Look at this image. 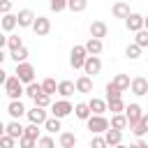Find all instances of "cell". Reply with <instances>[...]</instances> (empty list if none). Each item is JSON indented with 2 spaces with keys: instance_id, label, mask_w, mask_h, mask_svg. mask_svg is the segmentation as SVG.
Here are the masks:
<instances>
[{
  "instance_id": "3",
  "label": "cell",
  "mask_w": 148,
  "mask_h": 148,
  "mask_svg": "<svg viewBox=\"0 0 148 148\" xmlns=\"http://www.w3.org/2000/svg\"><path fill=\"white\" fill-rule=\"evenodd\" d=\"M90 53H88V49H86V44H74L72 46V51H69V65L74 67V69H83V65H86V58H88Z\"/></svg>"
},
{
  "instance_id": "9",
  "label": "cell",
  "mask_w": 148,
  "mask_h": 148,
  "mask_svg": "<svg viewBox=\"0 0 148 148\" xmlns=\"http://www.w3.org/2000/svg\"><path fill=\"white\" fill-rule=\"evenodd\" d=\"M130 90H132L136 97L148 95V79H143V76H134L132 83H130Z\"/></svg>"
},
{
  "instance_id": "38",
  "label": "cell",
  "mask_w": 148,
  "mask_h": 148,
  "mask_svg": "<svg viewBox=\"0 0 148 148\" xmlns=\"http://www.w3.org/2000/svg\"><path fill=\"white\" fill-rule=\"evenodd\" d=\"M134 35H136V37H134V42H136L139 46H143V49H146V46H148V28H141V30H139V32H134Z\"/></svg>"
},
{
  "instance_id": "46",
  "label": "cell",
  "mask_w": 148,
  "mask_h": 148,
  "mask_svg": "<svg viewBox=\"0 0 148 148\" xmlns=\"http://www.w3.org/2000/svg\"><path fill=\"white\" fill-rule=\"evenodd\" d=\"M134 146H139V148H148V143L141 139V136H136V141H134Z\"/></svg>"
},
{
  "instance_id": "18",
  "label": "cell",
  "mask_w": 148,
  "mask_h": 148,
  "mask_svg": "<svg viewBox=\"0 0 148 148\" xmlns=\"http://www.w3.org/2000/svg\"><path fill=\"white\" fill-rule=\"evenodd\" d=\"M88 30H90V37H99V39H102V37H106V32H109V25H106L104 21H92Z\"/></svg>"
},
{
  "instance_id": "36",
  "label": "cell",
  "mask_w": 148,
  "mask_h": 148,
  "mask_svg": "<svg viewBox=\"0 0 148 148\" xmlns=\"http://www.w3.org/2000/svg\"><path fill=\"white\" fill-rule=\"evenodd\" d=\"M21 46H23V39H21L18 35H7V49H9V51L21 49Z\"/></svg>"
},
{
  "instance_id": "42",
  "label": "cell",
  "mask_w": 148,
  "mask_h": 148,
  "mask_svg": "<svg viewBox=\"0 0 148 148\" xmlns=\"http://www.w3.org/2000/svg\"><path fill=\"white\" fill-rule=\"evenodd\" d=\"M18 146H21V148H35V146H37V139H30V136L23 134V136L18 139Z\"/></svg>"
},
{
  "instance_id": "10",
  "label": "cell",
  "mask_w": 148,
  "mask_h": 148,
  "mask_svg": "<svg viewBox=\"0 0 148 148\" xmlns=\"http://www.w3.org/2000/svg\"><path fill=\"white\" fill-rule=\"evenodd\" d=\"M83 72L90 74V76L99 74V72H102V60H99V56H88V58H86V65H83Z\"/></svg>"
},
{
  "instance_id": "22",
  "label": "cell",
  "mask_w": 148,
  "mask_h": 148,
  "mask_svg": "<svg viewBox=\"0 0 148 148\" xmlns=\"http://www.w3.org/2000/svg\"><path fill=\"white\" fill-rule=\"evenodd\" d=\"M76 92V81H60L58 83V95L60 97H69Z\"/></svg>"
},
{
  "instance_id": "26",
  "label": "cell",
  "mask_w": 148,
  "mask_h": 148,
  "mask_svg": "<svg viewBox=\"0 0 148 148\" xmlns=\"http://www.w3.org/2000/svg\"><path fill=\"white\" fill-rule=\"evenodd\" d=\"M60 120L62 118H58V116H51V118H46V123H44V130L49 132V134H56V132H60L62 127H60Z\"/></svg>"
},
{
  "instance_id": "48",
  "label": "cell",
  "mask_w": 148,
  "mask_h": 148,
  "mask_svg": "<svg viewBox=\"0 0 148 148\" xmlns=\"http://www.w3.org/2000/svg\"><path fill=\"white\" fill-rule=\"evenodd\" d=\"M146 28H148V16H146Z\"/></svg>"
},
{
  "instance_id": "44",
  "label": "cell",
  "mask_w": 148,
  "mask_h": 148,
  "mask_svg": "<svg viewBox=\"0 0 148 148\" xmlns=\"http://www.w3.org/2000/svg\"><path fill=\"white\" fill-rule=\"evenodd\" d=\"M104 146H106V139L95 134V136H92V141H90V148H104Z\"/></svg>"
},
{
  "instance_id": "23",
  "label": "cell",
  "mask_w": 148,
  "mask_h": 148,
  "mask_svg": "<svg viewBox=\"0 0 148 148\" xmlns=\"http://www.w3.org/2000/svg\"><path fill=\"white\" fill-rule=\"evenodd\" d=\"M58 143H60V148H74L76 146V134L74 132H60Z\"/></svg>"
},
{
  "instance_id": "25",
  "label": "cell",
  "mask_w": 148,
  "mask_h": 148,
  "mask_svg": "<svg viewBox=\"0 0 148 148\" xmlns=\"http://www.w3.org/2000/svg\"><path fill=\"white\" fill-rule=\"evenodd\" d=\"M111 127H118V130L130 127V120H127L125 111H123V113H113V116H111Z\"/></svg>"
},
{
  "instance_id": "41",
  "label": "cell",
  "mask_w": 148,
  "mask_h": 148,
  "mask_svg": "<svg viewBox=\"0 0 148 148\" xmlns=\"http://www.w3.org/2000/svg\"><path fill=\"white\" fill-rule=\"evenodd\" d=\"M49 7H51V12H62V9H67V0H49Z\"/></svg>"
},
{
  "instance_id": "2",
  "label": "cell",
  "mask_w": 148,
  "mask_h": 148,
  "mask_svg": "<svg viewBox=\"0 0 148 148\" xmlns=\"http://www.w3.org/2000/svg\"><path fill=\"white\" fill-rule=\"evenodd\" d=\"M86 125H88L90 134H104V132L111 127V120H109L104 113H92V116L86 120Z\"/></svg>"
},
{
  "instance_id": "35",
  "label": "cell",
  "mask_w": 148,
  "mask_h": 148,
  "mask_svg": "<svg viewBox=\"0 0 148 148\" xmlns=\"http://www.w3.org/2000/svg\"><path fill=\"white\" fill-rule=\"evenodd\" d=\"M32 102H35L37 106H44V109H51V104H53V102H51V95H49V92H42V95H37V97H35Z\"/></svg>"
},
{
  "instance_id": "8",
  "label": "cell",
  "mask_w": 148,
  "mask_h": 148,
  "mask_svg": "<svg viewBox=\"0 0 148 148\" xmlns=\"http://www.w3.org/2000/svg\"><path fill=\"white\" fill-rule=\"evenodd\" d=\"M32 30H35L37 37H46V35L51 32V21H49L46 16H37L35 23H32Z\"/></svg>"
},
{
  "instance_id": "24",
  "label": "cell",
  "mask_w": 148,
  "mask_h": 148,
  "mask_svg": "<svg viewBox=\"0 0 148 148\" xmlns=\"http://www.w3.org/2000/svg\"><path fill=\"white\" fill-rule=\"evenodd\" d=\"M90 109H92V113H106L109 111V102L106 99H99V97H92L90 102Z\"/></svg>"
},
{
  "instance_id": "32",
  "label": "cell",
  "mask_w": 148,
  "mask_h": 148,
  "mask_svg": "<svg viewBox=\"0 0 148 148\" xmlns=\"http://www.w3.org/2000/svg\"><path fill=\"white\" fill-rule=\"evenodd\" d=\"M118 97H123V90L111 81V83H106V102L109 99H118Z\"/></svg>"
},
{
  "instance_id": "34",
  "label": "cell",
  "mask_w": 148,
  "mask_h": 148,
  "mask_svg": "<svg viewBox=\"0 0 148 148\" xmlns=\"http://www.w3.org/2000/svg\"><path fill=\"white\" fill-rule=\"evenodd\" d=\"M130 132H132L134 136H143V134H148V130H146V125H143V120H136V123H130Z\"/></svg>"
},
{
  "instance_id": "47",
  "label": "cell",
  "mask_w": 148,
  "mask_h": 148,
  "mask_svg": "<svg viewBox=\"0 0 148 148\" xmlns=\"http://www.w3.org/2000/svg\"><path fill=\"white\" fill-rule=\"evenodd\" d=\"M141 120H143V125H146V130H148V113H143V118H141Z\"/></svg>"
},
{
  "instance_id": "7",
  "label": "cell",
  "mask_w": 148,
  "mask_h": 148,
  "mask_svg": "<svg viewBox=\"0 0 148 148\" xmlns=\"http://www.w3.org/2000/svg\"><path fill=\"white\" fill-rule=\"evenodd\" d=\"M25 116H28V120H30V123H37V125H44V123H46V118H49L46 109H44V106H37V104H35L32 109H28V113H25Z\"/></svg>"
},
{
  "instance_id": "5",
  "label": "cell",
  "mask_w": 148,
  "mask_h": 148,
  "mask_svg": "<svg viewBox=\"0 0 148 148\" xmlns=\"http://www.w3.org/2000/svg\"><path fill=\"white\" fill-rule=\"evenodd\" d=\"M72 111H74V106H72V102H69L67 97H62V99H58V102H53V104H51V116L65 118V116H69Z\"/></svg>"
},
{
  "instance_id": "21",
  "label": "cell",
  "mask_w": 148,
  "mask_h": 148,
  "mask_svg": "<svg viewBox=\"0 0 148 148\" xmlns=\"http://www.w3.org/2000/svg\"><path fill=\"white\" fill-rule=\"evenodd\" d=\"M86 49H88V53H90V56H99V53H102V49H104V44H102V39H99V37H88Z\"/></svg>"
},
{
  "instance_id": "30",
  "label": "cell",
  "mask_w": 148,
  "mask_h": 148,
  "mask_svg": "<svg viewBox=\"0 0 148 148\" xmlns=\"http://www.w3.org/2000/svg\"><path fill=\"white\" fill-rule=\"evenodd\" d=\"M141 51H143V46H139L136 42H132V44H127V49H125V56H127L130 60H136V58L141 56Z\"/></svg>"
},
{
  "instance_id": "16",
  "label": "cell",
  "mask_w": 148,
  "mask_h": 148,
  "mask_svg": "<svg viewBox=\"0 0 148 148\" xmlns=\"http://www.w3.org/2000/svg\"><path fill=\"white\" fill-rule=\"evenodd\" d=\"M125 116H127V120H130V123H136V120H141V118H143V109H141L136 102H132V104H127V106H125Z\"/></svg>"
},
{
  "instance_id": "14",
  "label": "cell",
  "mask_w": 148,
  "mask_h": 148,
  "mask_svg": "<svg viewBox=\"0 0 148 148\" xmlns=\"http://www.w3.org/2000/svg\"><path fill=\"white\" fill-rule=\"evenodd\" d=\"M104 139H106V146H120V143H123V130L109 127V130L104 132Z\"/></svg>"
},
{
  "instance_id": "28",
  "label": "cell",
  "mask_w": 148,
  "mask_h": 148,
  "mask_svg": "<svg viewBox=\"0 0 148 148\" xmlns=\"http://www.w3.org/2000/svg\"><path fill=\"white\" fill-rule=\"evenodd\" d=\"M42 92H44V86H42V83H37V81H32V83H28V86H25V95H28L30 99H35V97H37V95H42Z\"/></svg>"
},
{
  "instance_id": "15",
  "label": "cell",
  "mask_w": 148,
  "mask_h": 148,
  "mask_svg": "<svg viewBox=\"0 0 148 148\" xmlns=\"http://www.w3.org/2000/svg\"><path fill=\"white\" fill-rule=\"evenodd\" d=\"M16 16H18V28H32V23H35V18H37L32 9H21Z\"/></svg>"
},
{
  "instance_id": "13",
  "label": "cell",
  "mask_w": 148,
  "mask_h": 148,
  "mask_svg": "<svg viewBox=\"0 0 148 148\" xmlns=\"http://www.w3.org/2000/svg\"><path fill=\"white\" fill-rule=\"evenodd\" d=\"M76 92H83V95L92 92V76H90V74L83 72V74L76 79Z\"/></svg>"
},
{
  "instance_id": "4",
  "label": "cell",
  "mask_w": 148,
  "mask_h": 148,
  "mask_svg": "<svg viewBox=\"0 0 148 148\" xmlns=\"http://www.w3.org/2000/svg\"><path fill=\"white\" fill-rule=\"evenodd\" d=\"M14 74H16V76H18V79H21L25 86L35 81V67H32L28 60H23V62H16V72H14Z\"/></svg>"
},
{
  "instance_id": "33",
  "label": "cell",
  "mask_w": 148,
  "mask_h": 148,
  "mask_svg": "<svg viewBox=\"0 0 148 148\" xmlns=\"http://www.w3.org/2000/svg\"><path fill=\"white\" fill-rule=\"evenodd\" d=\"M125 102H123V97H118V99H109V111L111 113H123L125 111Z\"/></svg>"
},
{
  "instance_id": "39",
  "label": "cell",
  "mask_w": 148,
  "mask_h": 148,
  "mask_svg": "<svg viewBox=\"0 0 148 148\" xmlns=\"http://www.w3.org/2000/svg\"><path fill=\"white\" fill-rule=\"evenodd\" d=\"M42 86H44V92H49V95H56V92H58V83H56V79H44Z\"/></svg>"
},
{
  "instance_id": "40",
  "label": "cell",
  "mask_w": 148,
  "mask_h": 148,
  "mask_svg": "<svg viewBox=\"0 0 148 148\" xmlns=\"http://www.w3.org/2000/svg\"><path fill=\"white\" fill-rule=\"evenodd\" d=\"M39 132H42V130H39L37 123H30V125L25 127V136H30V139H39Z\"/></svg>"
},
{
  "instance_id": "27",
  "label": "cell",
  "mask_w": 148,
  "mask_h": 148,
  "mask_svg": "<svg viewBox=\"0 0 148 148\" xmlns=\"http://www.w3.org/2000/svg\"><path fill=\"white\" fill-rule=\"evenodd\" d=\"M28 56H30V51H28L25 46H21V49H14V51H9V58H12L14 62H23V60H28Z\"/></svg>"
},
{
  "instance_id": "19",
  "label": "cell",
  "mask_w": 148,
  "mask_h": 148,
  "mask_svg": "<svg viewBox=\"0 0 148 148\" xmlns=\"http://www.w3.org/2000/svg\"><path fill=\"white\" fill-rule=\"evenodd\" d=\"M74 116H76L79 120H88V118L92 116L90 104H88V102H79V104H74Z\"/></svg>"
},
{
  "instance_id": "6",
  "label": "cell",
  "mask_w": 148,
  "mask_h": 148,
  "mask_svg": "<svg viewBox=\"0 0 148 148\" xmlns=\"http://www.w3.org/2000/svg\"><path fill=\"white\" fill-rule=\"evenodd\" d=\"M125 25H127V30H130V32H139L141 28H146V16H141V14L132 12V14L125 18Z\"/></svg>"
},
{
  "instance_id": "29",
  "label": "cell",
  "mask_w": 148,
  "mask_h": 148,
  "mask_svg": "<svg viewBox=\"0 0 148 148\" xmlns=\"http://www.w3.org/2000/svg\"><path fill=\"white\" fill-rule=\"evenodd\" d=\"M86 7H88V0H67V9L74 12V14L86 12Z\"/></svg>"
},
{
  "instance_id": "17",
  "label": "cell",
  "mask_w": 148,
  "mask_h": 148,
  "mask_svg": "<svg viewBox=\"0 0 148 148\" xmlns=\"http://www.w3.org/2000/svg\"><path fill=\"white\" fill-rule=\"evenodd\" d=\"M111 14H113L116 18H127L132 12H130V5H127V2L118 0V2H113V7H111Z\"/></svg>"
},
{
  "instance_id": "1",
  "label": "cell",
  "mask_w": 148,
  "mask_h": 148,
  "mask_svg": "<svg viewBox=\"0 0 148 148\" xmlns=\"http://www.w3.org/2000/svg\"><path fill=\"white\" fill-rule=\"evenodd\" d=\"M2 88H5V95H7L9 99H21V95H25V83H23L16 74L7 76V81L2 83Z\"/></svg>"
},
{
  "instance_id": "43",
  "label": "cell",
  "mask_w": 148,
  "mask_h": 148,
  "mask_svg": "<svg viewBox=\"0 0 148 148\" xmlns=\"http://www.w3.org/2000/svg\"><path fill=\"white\" fill-rule=\"evenodd\" d=\"M53 143H56V141H53L51 136H39V139H37V146H39V148H51Z\"/></svg>"
},
{
  "instance_id": "11",
  "label": "cell",
  "mask_w": 148,
  "mask_h": 148,
  "mask_svg": "<svg viewBox=\"0 0 148 148\" xmlns=\"http://www.w3.org/2000/svg\"><path fill=\"white\" fill-rule=\"evenodd\" d=\"M7 113H9V118H21V116L28 113V109L23 106L21 99H9V104H7Z\"/></svg>"
},
{
  "instance_id": "45",
  "label": "cell",
  "mask_w": 148,
  "mask_h": 148,
  "mask_svg": "<svg viewBox=\"0 0 148 148\" xmlns=\"http://www.w3.org/2000/svg\"><path fill=\"white\" fill-rule=\"evenodd\" d=\"M0 12L2 14H9L12 12V0H0Z\"/></svg>"
},
{
  "instance_id": "37",
  "label": "cell",
  "mask_w": 148,
  "mask_h": 148,
  "mask_svg": "<svg viewBox=\"0 0 148 148\" xmlns=\"http://www.w3.org/2000/svg\"><path fill=\"white\" fill-rule=\"evenodd\" d=\"M16 136H12V134H7V132H2V136H0V146L2 148H14L16 146Z\"/></svg>"
},
{
  "instance_id": "12",
  "label": "cell",
  "mask_w": 148,
  "mask_h": 148,
  "mask_svg": "<svg viewBox=\"0 0 148 148\" xmlns=\"http://www.w3.org/2000/svg\"><path fill=\"white\" fill-rule=\"evenodd\" d=\"M2 132H7V134H12V136H16V139H21L23 134H25V127L18 123V118H12L5 127H2Z\"/></svg>"
},
{
  "instance_id": "31",
  "label": "cell",
  "mask_w": 148,
  "mask_h": 148,
  "mask_svg": "<svg viewBox=\"0 0 148 148\" xmlns=\"http://www.w3.org/2000/svg\"><path fill=\"white\" fill-rule=\"evenodd\" d=\"M111 81H113V83H116L120 90H127V88H130V83H132V79H130L127 74H116Z\"/></svg>"
},
{
  "instance_id": "20",
  "label": "cell",
  "mask_w": 148,
  "mask_h": 148,
  "mask_svg": "<svg viewBox=\"0 0 148 148\" xmlns=\"http://www.w3.org/2000/svg\"><path fill=\"white\" fill-rule=\"evenodd\" d=\"M0 25H2V30H5V32H12V30L18 25V16H16V14H2Z\"/></svg>"
}]
</instances>
